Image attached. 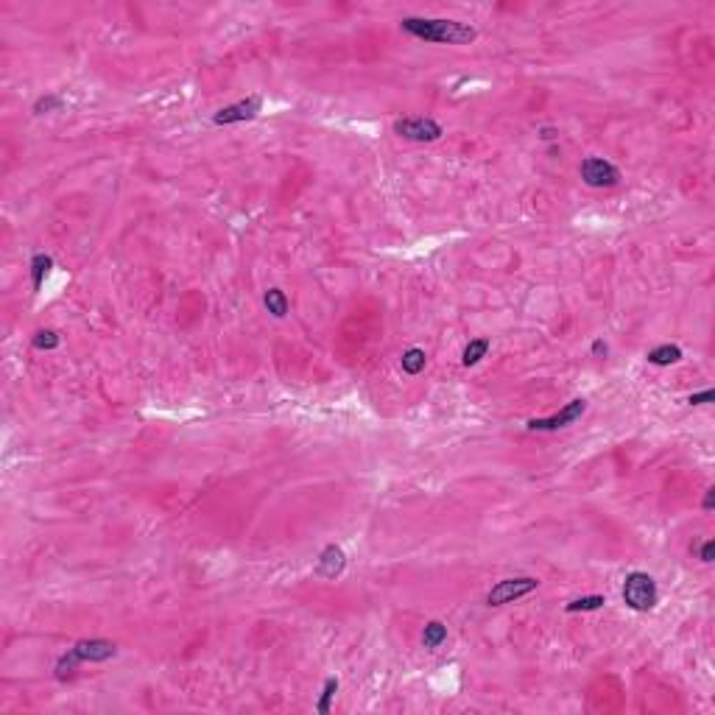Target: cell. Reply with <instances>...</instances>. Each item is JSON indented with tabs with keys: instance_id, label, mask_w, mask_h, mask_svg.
Returning a JSON list of instances; mask_svg holds the SVG:
<instances>
[{
	"instance_id": "5b68a950",
	"label": "cell",
	"mask_w": 715,
	"mask_h": 715,
	"mask_svg": "<svg viewBox=\"0 0 715 715\" xmlns=\"http://www.w3.org/2000/svg\"><path fill=\"white\" fill-rule=\"evenodd\" d=\"M581 179L590 188H615V185H620L623 174L615 162H609L604 157H587L581 162Z\"/></svg>"
},
{
	"instance_id": "30bf717a",
	"label": "cell",
	"mask_w": 715,
	"mask_h": 715,
	"mask_svg": "<svg viewBox=\"0 0 715 715\" xmlns=\"http://www.w3.org/2000/svg\"><path fill=\"white\" fill-rule=\"evenodd\" d=\"M263 305H265V310H268L274 319H285L288 310H291V302H288V296H285L282 288H268V291L263 293Z\"/></svg>"
},
{
	"instance_id": "3957f363",
	"label": "cell",
	"mask_w": 715,
	"mask_h": 715,
	"mask_svg": "<svg viewBox=\"0 0 715 715\" xmlns=\"http://www.w3.org/2000/svg\"><path fill=\"white\" fill-rule=\"evenodd\" d=\"M539 587V581L534 576H514V578H503L497 581L489 592H486V606H506L514 604L525 595H531Z\"/></svg>"
},
{
	"instance_id": "d6986e66",
	"label": "cell",
	"mask_w": 715,
	"mask_h": 715,
	"mask_svg": "<svg viewBox=\"0 0 715 715\" xmlns=\"http://www.w3.org/2000/svg\"><path fill=\"white\" fill-rule=\"evenodd\" d=\"M59 341H62V338H59V333H56V330H39V333L34 335V341H31V344H34V349H56V347H59Z\"/></svg>"
},
{
	"instance_id": "e0dca14e",
	"label": "cell",
	"mask_w": 715,
	"mask_h": 715,
	"mask_svg": "<svg viewBox=\"0 0 715 715\" xmlns=\"http://www.w3.org/2000/svg\"><path fill=\"white\" fill-rule=\"evenodd\" d=\"M604 604H606L604 595H584V598L570 601L564 609H567V612H595V609H604Z\"/></svg>"
},
{
	"instance_id": "277c9868",
	"label": "cell",
	"mask_w": 715,
	"mask_h": 715,
	"mask_svg": "<svg viewBox=\"0 0 715 715\" xmlns=\"http://www.w3.org/2000/svg\"><path fill=\"white\" fill-rule=\"evenodd\" d=\"M394 134L397 137H405V140H414V143H436L445 129L439 120L433 118H422V115H414V118H400L394 120Z\"/></svg>"
},
{
	"instance_id": "603a6c76",
	"label": "cell",
	"mask_w": 715,
	"mask_h": 715,
	"mask_svg": "<svg viewBox=\"0 0 715 715\" xmlns=\"http://www.w3.org/2000/svg\"><path fill=\"white\" fill-rule=\"evenodd\" d=\"M592 355H595V358H606V355H609V344H606L604 338H595V341H592Z\"/></svg>"
},
{
	"instance_id": "52a82bcc",
	"label": "cell",
	"mask_w": 715,
	"mask_h": 715,
	"mask_svg": "<svg viewBox=\"0 0 715 715\" xmlns=\"http://www.w3.org/2000/svg\"><path fill=\"white\" fill-rule=\"evenodd\" d=\"M263 112V98L260 95H249L232 106H224L213 115V123L216 126H230V123H243V120H254L257 115Z\"/></svg>"
},
{
	"instance_id": "7402d4cb",
	"label": "cell",
	"mask_w": 715,
	"mask_h": 715,
	"mask_svg": "<svg viewBox=\"0 0 715 715\" xmlns=\"http://www.w3.org/2000/svg\"><path fill=\"white\" fill-rule=\"evenodd\" d=\"M699 556H702V562L704 564H710L715 559V542L713 539H707V542H702V548H699Z\"/></svg>"
},
{
	"instance_id": "ba28073f",
	"label": "cell",
	"mask_w": 715,
	"mask_h": 715,
	"mask_svg": "<svg viewBox=\"0 0 715 715\" xmlns=\"http://www.w3.org/2000/svg\"><path fill=\"white\" fill-rule=\"evenodd\" d=\"M344 570H347V553H344V548L335 545V542L324 545V550H321L319 559H316V573H319L321 578H327V581H335Z\"/></svg>"
},
{
	"instance_id": "cb8c5ba5",
	"label": "cell",
	"mask_w": 715,
	"mask_h": 715,
	"mask_svg": "<svg viewBox=\"0 0 715 715\" xmlns=\"http://www.w3.org/2000/svg\"><path fill=\"white\" fill-rule=\"evenodd\" d=\"M702 508H704V511H713V508H715V489H713V486H710V489H707V492H704V500H702Z\"/></svg>"
},
{
	"instance_id": "6da1fadb",
	"label": "cell",
	"mask_w": 715,
	"mask_h": 715,
	"mask_svg": "<svg viewBox=\"0 0 715 715\" xmlns=\"http://www.w3.org/2000/svg\"><path fill=\"white\" fill-rule=\"evenodd\" d=\"M400 28L422 42L433 45H470L478 39V28L447 17H403Z\"/></svg>"
},
{
	"instance_id": "4fadbf2b",
	"label": "cell",
	"mask_w": 715,
	"mask_h": 715,
	"mask_svg": "<svg viewBox=\"0 0 715 715\" xmlns=\"http://www.w3.org/2000/svg\"><path fill=\"white\" fill-rule=\"evenodd\" d=\"M400 366H403V372H405V375H419V372H425V366H428V355H425V349H419V347L405 349V352H403V358H400Z\"/></svg>"
},
{
	"instance_id": "2e32d148",
	"label": "cell",
	"mask_w": 715,
	"mask_h": 715,
	"mask_svg": "<svg viewBox=\"0 0 715 715\" xmlns=\"http://www.w3.org/2000/svg\"><path fill=\"white\" fill-rule=\"evenodd\" d=\"M78 665H81V657H78L73 648H70V651H64V654L56 660V679H59V682H67V679H73Z\"/></svg>"
},
{
	"instance_id": "8992f818",
	"label": "cell",
	"mask_w": 715,
	"mask_h": 715,
	"mask_svg": "<svg viewBox=\"0 0 715 715\" xmlns=\"http://www.w3.org/2000/svg\"><path fill=\"white\" fill-rule=\"evenodd\" d=\"M587 414V400H570L559 414L553 417H542V419H528V431H559L567 425H576L581 417Z\"/></svg>"
},
{
	"instance_id": "8fae6325",
	"label": "cell",
	"mask_w": 715,
	"mask_h": 715,
	"mask_svg": "<svg viewBox=\"0 0 715 715\" xmlns=\"http://www.w3.org/2000/svg\"><path fill=\"white\" fill-rule=\"evenodd\" d=\"M50 268H53V257H50V254L36 251V254L31 257V285H34V291H39V288H42L45 277L50 274Z\"/></svg>"
},
{
	"instance_id": "ffe728a7",
	"label": "cell",
	"mask_w": 715,
	"mask_h": 715,
	"mask_svg": "<svg viewBox=\"0 0 715 715\" xmlns=\"http://www.w3.org/2000/svg\"><path fill=\"white\" fill-rule=\"evenodd\" d=\"M62 95H42V98H36V104H34V115H48V112H56V109H62Z\"/></svg>"
},
{
	"instance_id": "9c48e42d",
	"label": "cell",
	"mask_w": 715,
	"mask_h": 715,
	"mask_svg": "<svg viewBox=\"0 0 715 715\" xmlns=\"http://www.w3.org/2000/svg\"><path fill=\"white\" fill-rule=\"evenodd\" d=\"M73 651L81 657V662H106L118 654V646L104 637H90V640H78Z\"/></svg>"
},
{
	"instance_id": "d4e9b609",
	"label": "cell",
	"mask_w": 715,
	"mask_h": 715,
	"mask_svg": "<svg viewBox=\"0 0 715 715\" xmlns=\"http://www.w3.org/2000/svg\"><path fill=\"white\" fill-rule=\"evenodd\" d=\"M539 137H542V140H556V137H559V129H553V126H542V129H539Z\"/></svg>"
},
{
	"instance_id": "9a60e30c",
	"label": "cell",
	"mask_w": 715,
	"mask_h": 715,
	"mask_svg": "<svg viewBox=\"0 0 715 715\" xmlns=\"http://www.w3.org/2000/svg\"><path fill=\"white\" fill-rule=\"evenodd\" d=\"M447 640V626L442 623V620H431V623H425V629H422V646L425 648H439L442 643Z\"/></svg>"
},
{
	"instance_id": "ac0fdd59",
	"label": "cell",
	"mask_w": 715,
	"mask_h": 715,
	"mask_svg": "<svg viewBox=\"0 0 715 715\" xmlns=\"http://www.w3.org/2000/svg\"><path fill=\"white\" fill-rule=\"evenodd\" d=\"M335 693H338V679L335 676H330L327 682H324V688H321V699H319V704H316V710L321 715L330 713V702L335 699Z\"/></svg>"
},
{
	"instance_id": "7c38bea8",
	"label": "cell",
	"mask_w": 715,
	"mask_h": 715,
	"mask_svg": "<svg viewBox=\"0 0 715 715\" xmlns=\"http://www.w3.org/2000/svg\"><path fill=\"white\" fill-rule=\"evenodd\" d=\"M679 361H682V349L676 344H660L648 352L651 366H671V363H679Z\"/></svg>"
},
{
	"instance_id": "44dd1931",
	"label": "cell",
	"mask_w": 715,
	"mask_h": 715,
	"mask_svg": "<svg viewBox=\"0 0 715 715\" xmlns=\"http://www.w3.org/2000/svg\"><path fill=\"white\" fill-rule=\"evenodd\" d=\"M715 400V391L713 389H704V391H699V394H690L688 397V403L690 405H707V403H713Z\"/></svg>"
},
{
	"instance_id": "5bb4252c",
	"label": "cell",
	"mask_w": 715,
	"mask_h": 715,
	"mask_svg": "<svg viewBox=\"0 0 715 715\" xmlns=\"http://www.w3.org/2000/svg\"><path fill=\"white\" fill-rule=\"evenodd\" d=\"M489 338H473L467 347H464V352H461V363L470 369V366H478L483 358H486V352H489Z\"/></svg>"
},
{
	"instance_id": "7a4b0ae2",
	"label": "cell",
	"mask_w": 715,
	"mask_h": 715,
	"mask_svg": "<svg viewBox=\"0 0 715 715\" xmlns=\"http://www.w3.org/2000/svg\"><path fill=\"white\" fill-rule=\"evenodd\" d=\"M623 601L634 612H651L657 606V601H660L657 581L648 573H643V570L629 573L626 581H623Z\"/></svg>"
}]
</instances>
